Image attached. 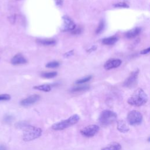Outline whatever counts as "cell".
<instances>
[{
	"label": "cell",
	"instance_id": "25",
	"mask_svg": "<svg viewBox=\"0 0 150 150\" xmlns=\"http://www.w3.org/2000/svg\"><path fill=\"white\" fill-rule=\"evenodd\" d=\"M13 117L10 115H6L4 118V121L6 122V123H9V122H12L13 121Z\"/></svg>",
	"mask_w": 150,
	"mask_h": 150
},
{
	"label": "cell",
	"instance_id": "16",
	"mask_svg": "<svg viewBox=\"0 0 150 150\" xmlns=\"http://www.w3.org/2000/svg\"><path fill=\"white\" fill-rule=\"evenodd\" d=\"M117 40L118 38L116 36H113L103 39L102 40V43L105 45H111L115 43Z\"/></svg>",
	"mask_w": 150,
	"mask_h": 150
},
{
	"label": "cell",
	"instance_id": "7",
	"mask_svg": "<svg viewBox=\"0 0 150 150\" xmlns=\"http://www.w3.org/2000/svg\"><path fill=\"white\" fill-rule=\"evenodd\" d=\"M139 74V70L137 69L129 74V76L125 79V80L124 81L123 86L125 87L130 88L132 87L136 83L138 76Z\"/></svg>",
	"mask_w": 150,
	"mask_h": 150
},
{
	"label": "cell",
	"instance_id": "5",
	"mask_svg": "<svg viewBox=\"0 0 150 150\" xmlns=\"http://www.w3.org/2000/svg\"><path fill=\"white\" fill-rule=\"evenodd\" d=\"M127 121L131 125H137L140 124L143 119L142 114L137 110H132L127 115Z\"/></svg>",
	"mask_w": 150,
	"mask_h": 150
},
{
	"label": "cell",
	"instance_id": "29",
	"mask_svg": "<svg viewBox=\"0 0 150 150\" xmlns=\"http://www.w3.org/2000/svg\"><path fill=\"white\" fill-rule=\"evenodd\" d=\"M97 49V46H92L90 49H88V50H87L88 52H92L94 50H96Z\"/></svg>",
	"mask_w": 150,
	"mask_h": 150
},
{
	"label": "cell",
	"instance_id": "12",
	"mask_svg": "<svg viewBox=\"0 0 150 150\" xmlns=\"http://www.w3.org/2000/svg\"><path fill=\"white\" fill-rule=\"evenodd\" d=\"M117 129L121 132L125 133L129 130V127L124 120H119L117 122Z\"/></svg>",
	"mask_w": 150,
	"mask_h": 150
},
{
	"label": "cell",
	"instance_id": "18",
	"mask_svg": "<svg viewBox=\"0 0 150 150\" xmlns=\"http://www.w3.org/2000/svg\"><path fill=\"white\" fill-rule=\"evenodd\" d=\"M89 86H77V87H74L70 89V91L72 93L74 92H79V91H85L88 89H89Z\"/></svg>",
	"mask_w": 150,
	"mask_h": 150
},
{
	"label": "cell",
	"instance_id": "4",
	"mask_svg": "<svg viewBox=\"0 0 150 150\" xmlns=\"http://www.w3.org/2000/svg\"><path fill=\"white\" fill-rule=\"evenodd\" d=\"M117 115L114 111L105 110L103 111L99 117V121L103 125L107 126L116 121Z\"/></svg>",
	"mask_w": 150,
	"mask_h": 150
},
{
	"label": "cell",
	"instance_id": "27",
	"mask_svg": "<svg viewBox=\"0 0 150 150\" xmlns=\"http://www.w3.org/2000/svg\"><path fill=\"white\" fill-rule=\"evenodd\" d=\"M149 51H150V47H148V48H147L146 49H144L143 50H142L140 52V53H141L142 54H145L148 53L149 52Z\"/></svg>",
	"mask_w": 150,
	"mask_h": 150
},
{
	"label": "cell",
	"instance_id": "6",
	"mask_svg": "<svg viewBox=\"0 0 150 150\" xmlns=\"http://www.w3.org/2000/svg\"><path fill=\"white\" fill-rule=\"evenodd\" d=\"M100 127L96 124L88 125L80 130V133L82 135L86 137H91L94 136L99 131Z\"/></svg>",
	"mask_w": 150,
	"mask_h": 150
},
{
	"label": "cell",
	"instance_id": "15",
	"mask_svg": "<svg viewBox=\"0 0 150 150\" xmlns=\"http://www.w3.org/2000/svg\"><path fill=\"white\" fill-rule=\"evenodd\" d=\"M37 42L40 45H45V46L54 45L56 43V42L54 39H37Z\"/></svg>",
	"mask_w": 150,
	"mask_h": 150
},
{
	"label": "cell",
	"instance_id": "14",
	"mask_svg": "<svg viewBox=\"0 0 150 150\" xmlns=\"http://www.w3.org/2000/svg\"><path fill=\"white\" fill-rule=\"evenodd\" d=\"M121 145L118 142H112L107 146L101 148V150H121Z\"/></svg>",
	"mask_w": 150,
	"mask_h": 150
},
{
	"label": "cell",
	"instance_id": "19",
	"mask_svg": "<svg viewBox=\"0 0 150 150\" xmlns=\"http://www.w3.org/2000/svg\"><path fill=\"white\" fill-rule=\"evenodd\" d=\"M57 74L56 71H50V72H44L42 73L41 76L46 79H51L56 76Z\"/></svg>",
	"mask_w": 150,
	"mask_h": 150
},
{
	"label": "cell",
	"instance_id": "13",
	"mask_svg": "<svg viewBox=\"0 0 150 150\" xmlns=\"http://www.w3.org/2000/svg\"><path fill=\"white\" fill-rule=\"evenodd\" d=\"M141 31V29L140 28H135L134 29H132V30H129L128 32H127L126 33V37L128 39H131V38H134L135 37H136L137 36H138L140 32Z\"/></svg>",
	"mask_w": 150,
	"mask_h": 150
},
{
	"label": "cell",
	"instance_id": "10",
	"mask_svg": "<svg viewBox=\"0 0 150 150\" xmlns=\"http://www.w3.org/2000/svg\"><path fill=\"white\" fill-rule=\"evenodd\" d=\"M121 64V60L118 59H111L107 60L104 66L105 70H111L119 67Z\"/></svg>",
	"mask_w": 150,
	"mask_h": 150
},
{
	"label": "cell",
	"instance_id": "22",
	"mask_svg": "<svg viewBox=\"0 0 150 150\" xmlns=\"http://www.w3.org/2000/svg\"><path fill=\"white\" fill-rule=\"evenodd\" d=\"M60 65V63L56 61H53V62H50L47 63L46 64V67L47 68H55L59 67Z\"/></svg>",
	"mask_w": 150,
	"mask_h": 150
},
{
	"label": "cell",
	"instance_id": "2",
	"mask_svg": "<svg viewBox=\"0 0 150 150\" xmlns=\"http://www.w3.org/2000/svg\"><path fill=\"white\" fill-rule=\"evenodd\" d=\"M23 129V140L24 141H30L40 137L42 134V129L40 128L36 127L28 124Z\"/></svg>",
	"mask_w": 150,
	"mask_h": 150
},
{
	"label": "cell",
	"instance_id": "21",
	"mask_svg": "<svg viewBox=\"0 0 150 150\" xmlns=\"http://www.w3.org/2000/svg\"><path fill=\"white\" fill-rule=\"evenodd\" d=\"M105 27V23L104 21H101L97 28L96 30V34H99L103 32Z\"/></svg>",
	"mask_w": 150,
	"mask_h": 150
},
{
	"label": "cell",
	"instance_id": "28",
	"mask_svg": "<svg viewBox=\"0 0 150 150\" xmlns=\"http://www.w3.org/2000/svg\"><path fill=\"white\" fill-rule=\"evenodd\" d=\"M63 1L64 0H55V2L57 6H61L63 4Z\"/></svg>",
	"mask_w": 150,
	"mask_h": 150
},
{
	"label": "cell",
	"instance_id": "9",
	"mask_svg": "<svg viewBox=\"0 0 150 150\" xmlns=\"http://www.w3.org/2000/svg\"><path fill=\"white\" fill-rule=\"evenodd\" d=\"M39 99L40 96L39 95L33 94L21 100L20 102V104L23 107H28L38 101Z\"/></svg>",
	"mask_w": 150,
	"mask_h": 150
},
{
	"label": "cell",
	"instance_id": "24",
	"mask_svg": "<svg viewBox=\"0 0 150 150\" xmlns=\"http://www.w3.org/2000/svg\"><path fill=\"white\" fill-rule=\"evenodd\" d=\"M11 99V96L8 94H0V101H7Z\"/></svg>",
	"mask_w": 150,
	"mask_h": 150
},
{
	"label": "cell",
	"instance_id": "3",
	"mask_svg": "<svg viewBox=\"0 0 150 150\" xmlns=\"http://www.w3.org/2000/svg\"><path fill=\"white\" fill-rule=\"evenodd\" d=\"M79 120L80 117L77 114H74L69 117L66 120H62L61 121L54 124L52 126V128L55 131L63 130L76 124V123L78 122Z\"/></svg>",
	"mask_w": 150,
	"mask_h": 150
},
{
	"label": "cell",
	"instance_id": "11",
	"mask_svg": "<svg viewBox=\"0 0 150 150\" xmlns=\"http://www.w3.org/2000/svg\"><path fill=\"white\" fill-rule=\"evenodd\" d=\"M11 63L13 65L23 64L27 62L26 58L21 53L16 54L11 59Z\"/></svg>",
	"mask_w": 150,
	"mask_h": 150
},
{
	"label": "cell",
	"instance_id": "31",
	"mask_svg": "<svg viewBox=\"0 0 150 150\" xmlns=\"http://www.w3.org/2000/svg\"><path fill=\"white\" fill-rule=\"evenodd\" d=\"M16 1H20V0H16Z\"/></svg>",
	"mask_w": 150,
	"mask_h": 150
},
{
	"label": "cell",
	"instance_id": "17",
	"mask_svg": "<svg viewBox=\"0 0 150 150\" xmlns=\"http://www.w3.org/2000/svg\"><path fill=\"white\" fill-rule=\"evenodd\" d=\"M33 88L35 89V90L43 91H45V92H49L52 89L51 86L49 84H42V85L36 86L33 87Z\"/></svg>",
	"mask_w": 150,
	"mask_h": 150
},
{
	"label": "cell",
	"instance_id": "8",
	"mask_svg": "<svg viewBox=\"0 0 150 150\" xmlns=\"http://www.w3.org/2000/svg\"><path fill=\"white\" fill-rule=\"evenodd\" d=\"M63 24L61 29L62 31H73L76 28V24L69 16L65 15L63 18Z\"/></svg>",
	"mask_w": 150,
	"mask_h": 150
},
{
	"label": "cell",
	"instance_id": "30",
	"mask_svg": "<svg viewBox=\"0 0 150 150\" xmlns=\"http://www.w3.org/2000/svg\"><path fill=\"white\" fill-rule=\"evenodd\" d=\"M0 150H7L5 146L3 145H0Z\"/></svg>",
	"mask_w": 150,
	"mask_h": 150
},
{
	"label": "cell",
	"instance_id": "1",
	"mask_svg": "<svg viewBox=\"0 0 150 150\" xmlns=\"http://www.w3.org/2000/svg\"><path fill=\"white\" fill-rule=\"evenodd\" d=\"M148 97L146 93L141 88L137 89L128 99L127 102L129 104L139 107L144 105L148 101Z\"/></svg>",
	"mask_w": 150,
	"mask_h": 150
},
{
	"label": "cell",
	"instance_id": "26",
	"mask_svg": "<svg viewBox=\"0 0 150 150\" xmlns=\"http://www.w3.org/2000/svg\"><path fill=\"white\" fill-rule=\"evenodd\" d=\"M73 50H71V51H69L66 53H64V57H70V56L73 55Z\"/></svg>",
	"mask_w": 150,
	"mask_h": 150
},
{
	"label": "cell",
	"instance_id": "23",
	"mask_svg": "<svg viewBox=\"0 0 150 150\" xmlns=\"http://www.w3.org/2000/svg\"><path fill=\"white\" fill-rule=\"evenodd\" d=\"M115 8H128V5L124 2H118L114 5Z\"/></svg>",
	"mask_w": 150,
	"mask_h": 150
},
{
	"label": "cell",
	"instance_id": "20",
	"mask_svg": "<svg viewBox=\"0 0 150 150\" xmlns=\"http://www.w3.org/2000/svg\"><path fill=\"white\" fill-rule=\"evenodd\" d=\"M92 78V76H86L84 77H83L81 79H80L79 80H77L76 81V83L77 84H83L84 83H86L88 81H90Z\"/></svg>",
	"mask_w": 150,
	"mask_h": 150
}]
</instances>
